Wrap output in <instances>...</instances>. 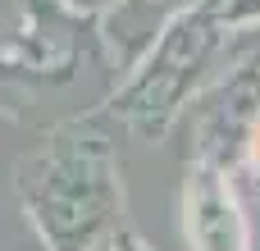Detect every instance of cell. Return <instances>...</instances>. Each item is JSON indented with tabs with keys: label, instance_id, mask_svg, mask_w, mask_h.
I'll return each instance as SVG.
<instances>
[{
	"label": "cell",
	"instance_id": "obj_1",
	"mask_svg": "<svg viewBox=\"0 0 260 251\" xmlns=\"http://www.w3.org/2000/svg\"><path fill=\"white\" fill-rule=\"evenodd\" d=\"M18 201L46 251H105L123 215V174L105 133L59 123L18 160Z\"/></svg>",
	"mask_w": 260,
	"mask_h": 251
},
{
	"label": "cell",
	"instance_id": "obj_2",
	"mask_svg": "<svg viewBox=\"0 0 260 251\" xmlns=\"http://www.w3.org/2000/svg\"><path fill=\"white\" fill-rule=\"evenodd\" d=\"M219 41L224 27L215 23V0L187 5L165 32H155L137 69L119 82V91L110 96V114L123 119L137 137L160 142L174 128V119L187 110V96L206 78Z\"/></svg>",
	"mask_w": 260,
	"mask_h": 251
},
{
	"label": "cell",
	"instance_id": "obj_3",
	"mask_svg": "<svg viewBox=\"0 0 260 251\" xmlns=\"http://www.w3.org/2000/svg\"><path fill=\"white\" fill-rule=\"evenodd\" d=\"M256 119H260V64H247L201 101L192 165H210V169L233 174V165L242 160V151L251 142Z\"/></svg>",
	"mask_w": 260,
	"mask_h": 251
},
{
	"label": "cell",
	"instance_id": "obj_4",
	"mask_svg": "<svg viewBox=\"0 0 260 251\" xmlns=\"http://www.w3.org/2000/svg\"><path fill=\"white\" fill-rule=\"evenodd\" d=\"M183 233L192 251H251V224L238 201L233 174L192 165L183 187Z\"/></svg>",
	"mask_w": 260,
	"mask_h": 251
},
{
	"label": "cell",
	"instance_id": "obj_5",
	"mask_svg": "<svg viewBox=\"0 0 260 251\" xmlns=\"http://www.w3.org/2000/svg\"><path fill=\"white\" fill-rule=\"evenodd\" d=\"M215 23L219 27H256L260 0H215Z\"/></svg>",
	"mask_w": 260,
	"mask_h": 251
},
{
	"label": "cell",
	"instance_id": "obj_6",
	"mask_svg": "<svg viewBox=\"0 0 260 251\" xmlns=\"http://www.w3.org/2000/svg\"><path fill=\"white\" fill-rule=\"evenodd\" d=\"M46 5H55V9L69 14V18H105L119 0H46Z\"/></svg>",
	"mask_w": 260,
	"mask_h": 251
},
{
	"label": "cell",
	"instance_id": "obj_7",
	"mask_svg": "<svg viewBox=\"0 0 260 251\" xmlns=\"http://www.w3.org/2000/svg\"><path fill=\"white\" fill-rule=\"evenodd\" d=\"M242 160H247V169H251V187L260 192V119H256V128H251V142H247Z\"/></svg>",
	"mask_w": 260,
	"mask_h": 251
},
{
	"label": "cell",
	"instance_id": "obj_8",
	"mask_svg": "<svg viewBox=\"0 0 260 251\" xmlns=\"http://www.w3.org/2000/svg\"><path fill=\"white\" fill-rule=\"evenodd\" d=\"M18 9H23V5H14V0H0V41L14 32V23H18Z\"/></svg>",
	"mask_w": 260,
	"mask_h": 251
},
{
	"label": "cell",
	"instance_id": "obj_9",
	"mask_svg": "<svg viewBox=\"0 0 260 251\" xmlns=\"http://www.w3.org/2000/svg\"><path fill=\"white\" fill-rule=\"evenodd\" d=\"M105 251H151V247H146L137 233H114V242H110Z\"/></svg>",
	"mask_w": 260,
	"mask_h": 251
}]
</instances>
